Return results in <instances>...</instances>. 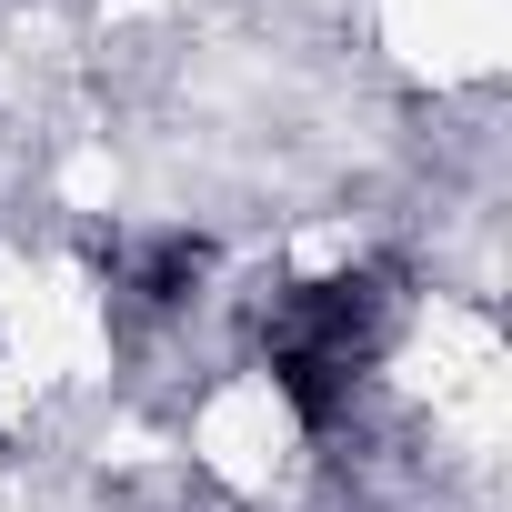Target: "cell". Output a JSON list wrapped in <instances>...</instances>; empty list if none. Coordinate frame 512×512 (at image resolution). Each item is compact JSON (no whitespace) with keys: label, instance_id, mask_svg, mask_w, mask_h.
Wrapping results in <instances>:
<instances>
[{"label":"cell","instance_id":"obj_1","mask_svg":"<svg viewBox=\"0 0 512 512\" xmlns=\"http://www.w3.org/2000/svg\"><path fill=\"white\" fill-rule=\"evenodd\" d=\"M392 322H402V282H392L382 262H362V272H322V282H292V292L272 302V322H262L282 402H292L302 422H332V412L352 402L362 362L392 342Z\"/></svg>","mask_w":512,"mask_h":512},{"label":"cell","instance_id":"obj_2","mask_svg":"<svg viewBox=\"0 0 512 512\" xmlns=\"http://www.w3.org/2000/svg\"><path fill=\"white\" fill-rule=\"evenodd\" d=\"M201 272H211V241H191V231H161V241L141 251V262H131V292L171 312V302H191V282H201Z\"/></svg>","mask_w":512,"mask_h":512}]
</instances>
